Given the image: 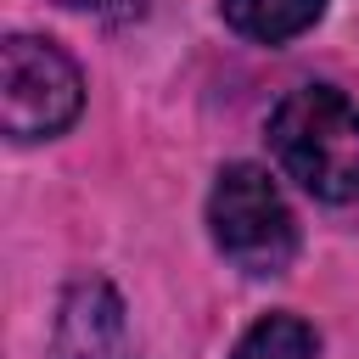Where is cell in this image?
Segmentation results:
<instances>
[{"label": "cell", "mask_w": 359, "mask_h": 359, "mask_svg": "<svg viewBox=\"0 0 359 359\" xmlns=\"http://www.w3.org/2000/svg\"><path fill=\"white\" fill-rule=\"evenodd\" d=\"M275 163L314 202H359V107L331 84H297L269 112Z\"/></svg>", "instance_id": "6da1fadb"}, {"label": "cell", "mask_w": 359, "mask_h": 359, "mask_svg": "<svg viewBox=\"0 0 359 359\" xmlns=\"http://www.w3.org/2000/svg\"><path fill=\"white\" fill-rule=\"evenodd\" d=\"M208 230H213V247L241 275H280L297 258V219L280 185L258 163L219 168L208 191Z\"/></svg>", "instance_id": "7a4b0ae2"}, {"label": "cell", "mask_w": 359, "mask_h": 359, "mask_svg": "<svg viewBox=\"0 0 359 359\" xmlns=\"http://www.w3.org/2000/svg\"><path fill=\"white\" fill-rule=\"evenodd\" d=\"M84 107V73L79 62L34 34H11L0 45V129L28 146L62 135Z\"/></svg>", "instance_id": "3957f363"}, {"label": "cell", "mask_w": 359, "mask_h": 359, "mask_svg": "<svg viewBox=\"0 0 359 359\" xmlns=\"http://www.w3.org/2000/svg\"><path fill=\"white\" fill-rule=\"evenodd\" d=\"M219 6H224V22L258 45H286L325 17V0H219Z\"/></svg>", "instance_id": "277c9868"}, {"label": "cell", "mask_w": 359, "mask_h": 359, "mask_svg": "<svg viewBox=\"0 0 359 359\" xmlns=\"http://www.w3.org/2000/svg\"><path fill=\"white\" fill-rule=\"evenodd\" d=\"M230 359H320V337L297 314H264L241 331Z\"/></svg>", "instance_id": "5b68a950"}, {"label": "cell", "mask_w": 359, "mask_h": 359, "mask_svg": "<svg viewBox=\"0 0 359 359\" xmlns=\"http://www.w3.org/2000/svg\"><path fill=\"white\" fill-rule=\"evenodd\" d=\"M67 11H84V17H101V22H135L151 11V0H62Z\"/></svg>", "instance_id": "8992f818"}]
</instances>
